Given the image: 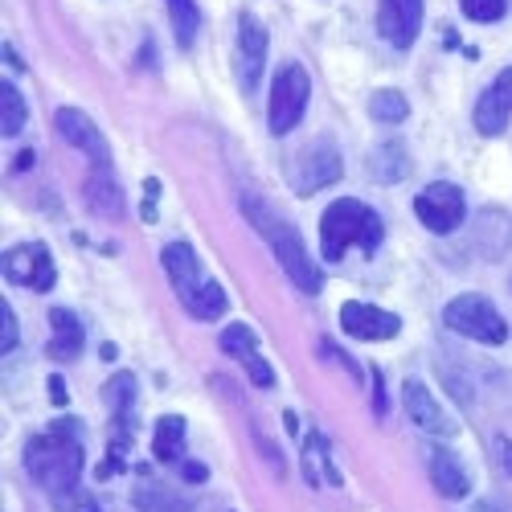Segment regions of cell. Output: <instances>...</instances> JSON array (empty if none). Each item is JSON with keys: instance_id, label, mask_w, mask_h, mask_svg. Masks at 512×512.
Segmentation results:
<instances>
[{"instance_id": "obj_1", "label": "cell", "mask_w": 512, "mask_h": 512, "mask_svg": "<svg viewBox=\"0 0 512 512\" xmlns=\"http://www.w3.org/2000/svg\"><path fill=\"white\" fill-rule=\"evenodd\" d=\"M25 472L50 496L74 488L78 476H82V431H78V422L58 418L50 431L33 435L29 447H25Z\"/></svg>"}, {"instance_id": "obj_2", "label": "cell", "mask_w": 512, "mask_h": 512, "mask_svg": "<svg viewBox=\"0 0 512 512\" xmlns=\"http://www.w3.org/2000/svg\"><path fill=\"white\" fill-rule=\"evenodd\" d=\"M242 209H246V218L254 222V230H259L267 242H271V250H275V259H279V267H283V275L300 287L304 295H320V287H324V275H320V267L312 263V254H308V246L300 242V234H295L275 209H267L259 197H242Z\"/></svg>"}, {"instance_id": "obj_3", "label": "cell", "mask_w": 512, "mask_h": 512, "mask_svg": "<svg viewBox=\"0 0 512 512\" xmlns=\"http://www.w3.org/2000/svg\"><path fill=\"white\" fill-rule=\"evenodd\" d=\"M381 234H386V226H381L377 209H369L357 197H336L320 218V246L328 263L345 259L349 246H361L365 254H373L381 246Z\"/></svg>"}, {"instance_id": "obj_4", "label": "cell", "mask_w": 512, "mask_h": 512, "mask_svg": "<svg viewBox=\"0 0 512 512\" xmlns=\"http://www.w3.org/2000/svg\"><path fill=\"white\" fill-rule=\"evenodd\" d=\"M160 259H164V271L168 279H173V291H177V300L185 304V312L193 320H218L226 312V291L222 283H213L201 275V259H197V250L189 242H168L160 250Z\"/></svg>"}, {"instance_id": "obj_5", "label": "cell", "mask_w": 512, "mask_h": 512, "mask_svg": "<svg viewBox=\"0 0 512 512\" xmlns=\"http://www.w3.org/2000/svg\"><path fill=\"white\" fill-rule=\"evenodd\" d=\"M312 99V78L300 62H283L275 82H271V103H267V127L271 136H287L295 123L304 119Z\"/></svg>"}, {"instance_id": "obj_6", "label": "cell", "mask_w": 512, "mask_h": 512, "mask_svg": "<svg viewBox=\"0 0 512 512\" xmlns=\"http://www.w3.org/2000/svg\"><path fill=\"white\" fill-rule=\"evenodd\" d=\"M443 324L467 340H480V345H504L508 340V324L504 316L484 300V295H459L443 308Z\"/></svg>"}, {"instance_id": "obj_7", "label": "cell", "mask_w": 512, "mask_h": 512, "mask_svg": "<svg viewBox=\"0 0 512 512\" xmlns=\"http://www.w3.org/2000/svg\"><path fill=\"white\" fill-rule=\"evenodd\" d=\"M340 177H345V164H340V152H336L332 140L308 144L304 152H295L291 164H287V181L300 197H312V193L336 185Z\"/></svg>"}, {"instance_id": "obj_8", "label": "cell", "mask_w": 512, "mask_h": 512, "mask_svg": "<svg viewBox=\"0 0 512 512\" xmlns=\"http://www.w3.org/2000/svg\"><path fill=\"white\" fill-rule=\"evenodd\" d=\"M414 213H418V222L431 230V234H451L455 226H463V213H467L463 189L451 185V181L426 185V189L414 197Z\"/></svg>"}, {"instance_id": "obj_9", "label": "cell", "mask_w": 512, "mask_h": 512, "mask_svg": "<svg viewBox=\"0 0 512 512\" xmlns=\"http://www.w3.org/2000/svg\"><path fill=\"white\" fill-rule=\"evenodd\" d=\"M5 279L17 287H33V291H50L58 271H54V254L41 242H17L5 250Z\"/></svg>"}, {"instance_id": "obj_10", "label": "cell", "mask_w": 512, "mask_h": 512, "mask_svg": "<svg viewBox=\"0 0 512 512\" xmlns=\"http://www.w3.org/2000/svg\"><path fill=\"white\" fill-rule=\"evenodd\" d=\"M263 66H267V29L254 21L250 13L238 17V50H234V74L242 95H254L263 82Z\"/></svg>"}, {"instance_id": "obj_11", "label": "cell", "mask_w": 512, "mask_h": 512, "mask_svg": "<svg viewBox=\"0 0 512 512\" xmlns=\"http://www.w3.org/2000/svg\"><path fill=\"white\" fill-rule=\"evenodd\" d=\"M54 127H58V136H62L70 148L87 152L95 168H107V164H111V148H107L103 132L95 127V119H91L87 111H78V107H62V111L54 115Z\"/></svg>"}, {"instance_id": "obj_12", "label": "cell", "mask_w": 512, "mask_h": 512, "mask_svg": "<svg viewBox=\"0 0 512 512\" xmlns=\"http://www.w3.org/2000/svg\"><path fill=\"white\" fill-rule=\"evenodd\" d=\"M422 29V0H377V33L394 50H410Z\"/></svg>"}, {"instance_id": "obj_13", "label": "cell", "mask_w": 512, "mask_h": 512, "mask_svg": "<svg viewBox=\"0 0 512 512\" xmlns=\"http://www.w3.org/2000/svg\"><path fill=\"white\" fill-rule=\"evenodd\" d=\"M340 328L357 340H390L402 332V320L394 312H381L373 304H361V300H349L340 308Z\"/></svg>"}, {"instance_id": "obj_14", "label": "cell", "mask_w": 512, "mask_h": 512, "mask_svg": "<svg viewBox=\"0 0 512 512\" xmlns=\"http://www.w3.org/2000/svg\"><path fill=\"white\" fill-rule=\"evenodd\" d=\"M508 115H512V66L496 74V82L480 95L476 103V127L480 136H500L508 127Z\"/></svg>"}, {"instance_id": "obj_15", "label": "cell", "mask_w": 512, "mask_h": 512, "mask_svg": "<svg viewBox=\"0 0 512 512\" xmlns=\"http://www.w3.org/2000/svg\"><path fill=\"white\" fill-rule=\"evenodd\" d=\"M402 402H406V414L418 431L426 435H455V422L443 414V406L435 402V394L422 386V381H406L402 386Z\"/></svg>"}, {"instance_id": "obj_16", "label": "cell", "mask_w": 512, "mask_h": 512, "mask_svg": "<svg viewBox=\"0 0 512 512\" xmlns=\"http://www.w3.org/2000/svg\"><path fill=\"white\" fill-rule=\"evenodd\" d=\"M50 328H54V336H50L46 353L54 361H74L82 353V340H87V332H82V320L74 312H66V308H54L50 312Z\"/></svg>"}, {"instance_id": "obj_17", "label": "cell", "mask_w": 512, "mask_h": 512, "mask_svg": "<svg viewBox=\"0 0 512 512\" xmlns=\"http://www.w3.org/2000/svg\"><path fill=\"white\" fill-rule=\"evenodd\" d=\"M87 209L95 218H107V222H119L123 218V189L115 185V177L107 168H95L87 177Z\"/></svg>"}, {"instance_id": "obj_18", "label": "cell", "mask_w": 512, "mask_h": 512, "mask_svg": "<svg viewBox=\"0 0 512 512\" xmlns=\"http://www.w3.org/2000/svg\"><path fill=\"white\" fill-rule=\"evenodd\" d=\"M431 484L447 500H463L467 496V472H463V463L451 451H443V447L431 451Z\"/></svg>"}, {"instance_id": "obj_19", "label": "cell", "mask_w": 512, "mask_h": 512, "mask_svg": "<svg viewBox=\"0 0 512 512\" xmlns=\"http://www.w3.org/2000/svg\"><path fill=\"white\" fill-rule=\"evenodd\" d=\"M369 173L377 181H386V185H398L406 173H410V156L398 140H386V144H377L373 156H369Z\"/></svg>"}, {"instance_id": "obj_20", "label": "cell", "mask_w": 512, "mask_h": 512, "mask_svg": "<svg viewBox=\"0 0 512 512\" xmlns=\"http://www.w3.org/2000/svg\"><path fill=\"white\" fill-rule=\"evenodd\" d=\"M132 504L140 512H193V496L173 492L168 484H144L132 492Z\"/></svg>"}, {"instance_id": "obj_21", "label": "cell", "mask_w": 512, "mask_h": 512, "mask_svg": "<svg viewBox=\"0 0 512 512\" xmlns=\"http://www.w3.org/2000/svg\"><path fill=\"white\" fill-rule=\"evenodd\" d=\"M152 455L160 463H181L185 455V418L177 414H164L156 422V435H152Z\"/></svg>"}, {"instance_id": "obj_22", "label": "cell", "mask_w": 512, "mask_h": 512, "mask_svg": "<svg viewBox=\"0 0 512 512\" xmlns=\"http://www.w3.org/2000/svg\"><path fill=\"white\" fill-rule=\"evenodd\" d=\"M476 246H480L484 259H492V263L500 259V254L508 250V213H500V209H484V213H480Z\"/></svg>"}, {"instance_id": "obj_23", "label": "cell", "mask_w": 512, "mask_h": 512, "mask_svg": "<svg viewBox=\"0 0 512 512\" xmlns=\"http://www.w3.org/2000/svg\"><path fill=\"white\" fill-rule=\"evenodd\" d=\"M168 5V21H173V37L181 50H193V41L201 33V5L197 0H164Z\"/></svg>"}, {"instance_id": "obj_24", "label": "cell", "mask_w": 512, "mask_h": 512, "mask_svg": "<svg viewBox=\"0 0 512 512\" xmlns=\"http://www.w3.org/2000/svg\"><path fill=\"white\" fill-rule=\"evenodd\" d=\"M0 132L5 136H21L25 132V99L13 82H0Z\"/></svg>"}, {"instance_id": "obj_25", "label": "cell", "mask_w": 512, "mask_h": 512, "mask_svg": "<svg viewBox=\"0 0 512 512\" xmlns=\"http://www.w3.org/2000/svg\"><path fill=\"white\" fill-rule=\"evenodd\" d=\"M369 115L377 123H402L410 115V103L402 91H377V95H369Z\"/></svg>"}, {"instance_id": "obj_26", "label": "cell", "mask_w": 512, "mask_h": 512, "mask_svg": "<svg viewBox=\"0 0 512 512\" xmlns=\"http://www.w3.org/2000/svg\"><path fill=\"white\" fill-rule=\"evenodd\" d=\"M222 349H226L230 357H238V361H250L254 353H259V340H254L250 324H230V328L222 332Z\"/></svg>"}, {"instance_id": "obj_27", "label": "cell", "mask_w": 512, "mask_h": 512, "mask_svg": "<svg viewBox=\"0 0 512 512\" xmlns=\"http://www.w3.org/2000/svg\"><path fill=\"white\" fill-rule=\"evenodd\" d=\"M459 9H463L467 21L488 25V21H500L508 13V0H459Z\"/></svg>"}, {"instance_id": "obj_28", "label": "cell", "mask_w": 512, "mask_h": 512, "mask_svg": "<svg viewBox=\"0 0 512 512\" xmlns=\"http://www.w3.org/2000/svg\"><path fill=\"white\" fill-rule=\"evenodd\" d=\"M54 500V512H99V504H95V496L87 492V488H66V492H58V496H50Z\"/></svg>"}, {"instance_id": "obj_29", "label": "cell", "mask_w": 512, "mask_h": 512, "mask_svg": "<svg viewBox=\"0 0 512 512\" xmlns=\"http://www.w3.org/2000/svg\"><path fill=\"white\" fill-rule=\"evenodd\" d=\"M17 340H21V332H17V316H13V308H9V300L0 304V353H13L17 349Z\"/></svg>"}, {"instance_id": "obj_30", "label": "cell", "mask_w": 512, "mask_h": 512, "mask_svg": "<svg viewBox=\"0 0 512 512\" xmlns=\"http://www.w3.org/2000/svg\"><path fill=\"white\" fill-rule=\"evenodd\" d=\"M242 365H246V373H250L254 386H263V390H271V386H275V373H271V365H267L259 353H254L250 361H242Z\"/></svg>"}, {"instance_id": "obj_31", "label": "cell", "mask_w": 512, "mask_h": 512, "mask_svg": "<svg viewBox=\"0 0 512 512\" xmlns=\"http://www.w3.org/2000/svg\"><path fill=\"white\" fill-rule=\"evenodd\" d=\"M181 476H185L189 484H201V480H205L209 472H205V467H201V463H181Z\"/></svg>"}, {"instance_id": "obj_32", "label": "cell", "mask_w": 512, "mask_h": 512, "mask_svg": "<svg viewBox=\"0 0 512 512\" xmlns=\"http://www.w3.org/2000/svg\"><path fill=\"white\" fill-rule=\"evenodd\" d=\"M50 398L62 406L66 402V386H62V377H50Z\"/></svg>"}, {"instance_id": "obj_33", "label": "cell", "mask_w": 512, "mask_h": 512, "mask_svg": "<svg viewBox=\"0 0 512 512\" xmlns=\"http://www.w3.org/2000/svg\"><path fill=\"white\" fill-rule=\"evenodd\" d=\"M500 463H504V472L512 476V443L508 439H500Z\"/></svg>"}]
</instances>
